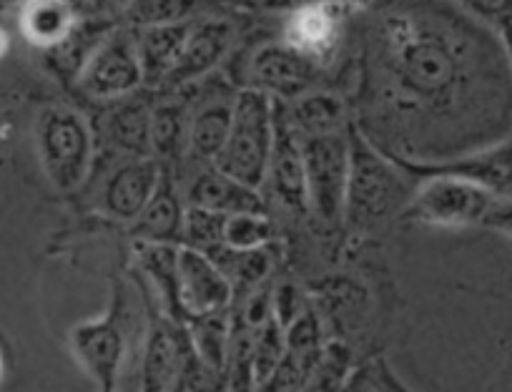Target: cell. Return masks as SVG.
Instances as JSON below:
<instances>
[{
  "mask_svg": "<svg viewBox=\"0 0 512 392\" xmlns=\"http://www.w3.org/2000/svg\"><path fill=\"white\" fill-rule=\"evenodd\" d=\"M460 13H384L374 33L379 111L362 134L402 166H447L502 146L512 129V68L492 28ZM374 91V93H377Z\"/></svg>",
  "mask_w": 512,
  "mask_h": 392,
  "instance_id": "cell-1",
  "label": "cell"
},
{
  "mask_svg": "<svg viewBox=\"0 0 512 392\" xmlns=\"http://www.w3.org/2000/svg\"><path fill=\"white\" fill-rule=\"evenodd\" d=\"M352 164L344 196V252L382 242L415 194V174L379 151L359 129H349Z\"/></svg>",
  "mask_w": 512,
  "mask_h": 392,
  "instance_id": "cell-2",
  "label": "cell"
},
{
  "mask_svg": "<svg viewBox=\"0 0 512 392\" xmlns=\"http://www.w3.org/2000/svg\"><path fill=\"white\" fill-rule=\"evenodd\" d=\"M36 156L43 176L58 194L86 189L98 161V136L76 106H43L33 126Z\"/></svg>",
  "mask_w": 512,
  "mask_h": 392,
  "instance_id": "cell-3",
  "label": "cell"
},
{
  "mask_svg": "<svg viewBox=\"0 0 512 392\" xmlns=\"http://www.w3.org/2000/svg\"><path fill=\"white\" fill-rule=\"evenodd\" d=\"M407 169V166H405ZM417 179V189L407 204L402 222L417 227L440 229V232H462L482 229L492 199L497 196L482 181L472 176L445 169H410Z\"/></svg>",
  "mask_w": 512,
  "mask_h": 392,
  "instance_id": "cell-4",
  "label": "cell"
},
{
  "mask_svg": "<svg viewBox=\"0 0 512 392\" xmlns=\"http://www.w3.org/2000/svg\"><path fill=\"white\" fill-rule=\"evenodd\" d=\"M274 141H277V98L256 88H239L229 136L214 166L231 179L264 191Z\"/></svg>",
  "mask_w": 512,
  "mask_h": 392,
  "instance_id": "cell-5",
  "label": "cell"
},
{
  "mask_svg": "<svg viewBox=\"0 0 512 392\" xmlns=\"http://www.w3.org/2000/svg\"><path fill=\"white\" fill-rule=\"evenodd\" d=\"M307 294L314 312L324 327L329 342H339L352 355L357 347L372 337L377 322L379 300L374 297L372 284L359 274L344 269H329L307 282Z\"/></svg>",
  "mask_w": 512,
  "mask_h": 392,
  "instance_id": "cell-6",
  "label": "cell"
},
{
  "mask_svg": "<svg viewBox=\"0 0 512 392\" xmlns=\"http://www.w3.org/2000/svg\"><path fill=\"white\" fill-rule=\"evenodd\" d=\"M73 83L88 101L98 104L111 106L123 98L136 96L146 86V73L136 48L134 28H108L81 63Z\"/></svg>",
  "mask_w": 512,
  "mask_h": 392,
  "instance_id": "cell-7",
  "label": "cell"
},
{
  "mask_svg": "<svg viewBox=\"0 0 512 392\" xmlns=\"http://www.w3.org/2000/svg\"><path fill=\"white\" fill-rule=\"evenodd\" d=\"M126 289L113 284L111 305L101 317L78 322L68 335L78 365L96 382L98 392H121V372L128 355Z\"/></svg>",
  "mask_w": 512,
  "mask_h": 392,
  "instance_id": "cell-8",
  "label": "cell"
},
{
  "mask_svg": "<svg viewBox=\"0 0 512 392\" xmlns=\"http://www.w3.org/2000/svg\"><path fill=\"white\" fill-rule=\"evenodd\" d=\"M164 166L156 159H116L96 189V214L131 227L154 199Z\"/></svg>",
  "mask_w": 512,
  "mask_h": 392,
  "instance_id": "cell-9",
  "label": "cell"
},
{
  "mask_svg": "<svg viewBox=\"0 0 512 392\" xmlns=\"http://www.w3.org/2000/svg\"><path fill=\"white\" fill-rule=\"evenodd\" d=\"M239 28L226 16H201L196 18L186 33L184 48L176 58L174 68L164 78L161 88L181 91L186 86L204 81L211 73L219 71L236 46Z\"/></svg>",
  "mask_w": 512,
  "mask_h": 392,
  "instance_id": "cell-10",
  "label": "cell"
},
{
  "mask_svg": "<svg viewBox=\"0 0 512 392\" xmlns=\"http://www.w3.org/2000/svg\"><path fill=\"white\" fill-rule=\"evenodd\" d=\"M319 66L294 51L284 41H269L256 46L246 61V86L289 104L302 93L317 88Z\"/></svg>",
  "mask_w": 512,
  "mask_h": 392,
  "instance_id": "cell-11",
  "label": "cell"
},
{
  "mask_svg": "<svg viewBox=\"0 0 512 392\" xmlns=\"http://www.w3.org/2000/svg\"><path fill=\"white\" fill-rule=\"evenodd\" d=\"M234 305V287L229 277L196 249L179 247V307L186 322L226 312Z\"/></svg>",
  "mask_w": 512,
  "mask_h": 392,
  "instance_id": "cell-12",
  "label": "cell"
},
{
  "mask_svg": "<svg viewBox=\"0 0 512 392\" xmlns=\"http://www.w3.org/2000/svg\"><path fill=\"white\" fill-rule=\"evenodd\" d=\"M151 114L154 104L144 96H128L108 106L98 126V149L113 159H146L151 154Z\"/></svg>",
  "mask_w": 512,
  "mask_h": 392,
  "instance_id": "cell-13",
  "label": "cell"
},
{
  "mask_svg": "<svg viewBox=\"0 0 512 392\" xmlns=\"http://www.w3.org/2000/svg\"><path fill=\"white\" fill-rule=\"evenodd\" d=\"M181 186V184H179ZM186 207H199L206 212L224 214H264L269 212L262 191L251 189L241 181L231 179L216 166H199L181 186Z\"/></svg>",
  "mask_w": 512,
  "mask_h": 392,
  "instance_id": "cell-14",
  "label": "cell"
},
{
  "mask_svg": "<svg viewBox=\"0 0 512 392\" xmlns=\"http://www.w3.org/2000/svg\"><path fill=\"white\" fill-rule=\"evenodd\" d=\"M186 327L176 325L169 317H151L149 335L144 342L139 392H171L176 375L184 365L189 347L184 337Z\"/></svg>",
  "mask_w": 512,
  "mask_h": 392,
  "instance_id": "cell-15",
  "label": "cell"
},
{
  "mask_svg": "<svg viewBox=\"0 0 512 392\" xmlns=\"http://www.w3.org/2000/svg\"><path fill=\"white\" fill-rule=\"evenodd\" d=\"M234 93H211L191 106L189 119V141H186V159L196 166H214L221 149L226 144V136L231 129V116H234Z\"/></svg>",
  "mask_w": 512,
  "mask_h": 392,
  "instance_id": "cell-16",
  "label": "cell"
},
{
  "mask_svg": "<svg viewBox=\"0 0 512 392\" xmlns=\"http://www.w3.org/2000/svg\"><path fill=\"white\" fill-rule=\"evenodd\" d=\"M339 33H342V6L322 3V6L304 8L292 13L284 26V43L307 56L317 66L337 53Z\"/></svg>",
  "mask_w": 512,
  "mask_h": 392,
  "instance_id": "cell-17",
  "label": "cell"
},
{
  "mask_svg": "<svg viewBox=\"0 0 512 392\" xmlns=\"http://www.w3.org/2000/svg\"><path fill=\"white\" fill-rule=\"evenodd\" d=\"M184 219L186 202L184 194H181L179 179H174V174L166 169L164 179H161L149 207L144 209V214L128 229L134 232V239L181 244L184 242Z\"/></svg>",
  "mask_w": 512,
  "mask_h": 392,
  "instance_id": "cell-18",
  "label": "cell"
},
{
  "mask_svg": "<svg viewBox=\"0 0 512 392\" xmlns=\"http://www.w3.org/2000/svg\"><path fill=\"white\" fill-rule=\"evenodd\" d=\"M21 33L38 51H58L76 33L81 11L71 0H28L21 8Z\"/></svg>",
  "mask_w": 512,
  "mask_h": 392,
  "instance_id": "cell-19",
  "label": "cell"
},
{
  "mask_svg": "<svg viewBox=\"0 0 512 392\" xmlns=\"http://www.w3.org/2000/svg\"><path fill=\"white\" fill-rule=\"evenodd\" d=\"M179 247L181 244H164V242H146V239H134L131 252H134V262L156 292L161 294L164 310L171 322L184 325V315L179 307Z\"/></svg>",
  "mask_w": 512,
  "mask_h": 392,
  "instance_id": "cell-20",
  "label": "cell"
},
{
  "mask_svg": "<svg viewBox=\"0 0 512 392\" xmlns=\"http://www.w3.org/2000/svg\"><path fill=\"white\" fill-rule=\"evenodd\" d=\"M289 124L299 136H327L349 129V111L344 98L329 88H312L284 104Z\"/></svg>",
  "mask_w": 512,
  "mask_h": 392,
  "instance_id": "cell-21",
  "label": "cell"
},
{
  "mask_svg": "<svg viewBox=\"0 0 512 392\" xmlns=\"http://www.w3.org/2000/svg\"><path fill=\"white\" fill-rule=\"evenodd\" d=\"M191 104L184 98H161L151 114V154L166 169V164H179L186 159V141H189Z\"/></svg>",
  "mask_w": 512,
  "mask_h": 392,
  "instance_id": "cell-22",
  "label": "cell"
},
{
  "mask_svg": "<svg viewBox=\"0 0 512 392\" xmlns=\"http://www.w3.org/2000/svg\"><path fill=\"white\" fill-rule=\"evenodd\" d=\"M191 23L134 28L136 48H139L141 66H144L146 73V86H161V83H164V78L169 76L176 58H179L181 48H184L186 33H189Z\"/></svg>",
  "mask_w": 512,
  "mask_h": 392,
  "instance_id": "cell-23",
  "label": "cell"
},
{
  "mask_svg": "<svg viewBox=\"0 0 512 392\" xmlns=\"http://www.w3.org/2000/svg\"><path fill=\"white\" fill-rule=\"evenodd\" d=\"M279 242V227L269 212L231 214L224 219L221 247L229 252H256Z\"/></svg>",
  "mask_w": 512,
  "mask_h": 392,
  "instance_id": "cell-24",
  "label": "cell"
},
{
  "mask_svg": "<svg viewBox=\"0 0 512 392\" xmlns=\"http://www.w3.org/2000/svg\"><path fill=\"white\" fill-rule=\"evenodd\" d=\"M199 8L201 0H134L123 21L128 28L176 26L201 18Z\"/></svg>",
  "mask_w": 512,
  "mask_h": 392,
  "instance_id": "cell-25",
  "label": "cell"
},
{
  "mask_svg": "<svg viewBox=\"0 0 512 392\" xmlns=\"http://www.w3.org/2000/svg\"><path fill=\"white\" fill-rule=\"evenodd\" d=\"M171 392H229V377H226V372L206 365L191 350L181 365L179 375H176Z\"/></svg>",
  "mask_w": 512,
  "mask_h": 392,
  "instance_id": "cell-26",
  "label": "cell"
},
{
  "mask_svg": "<svg viewBox=\"0 0 512 392\" xmlns=\"http://www.w3.org/2000/svg\"><path fill=\"white\" fill-rule=\"evenodd\" d=\"M339 392H410L400 380L395 377V372L384 365V360H369L362 362L359 367H354L349 372V377L344 380L342 390Z\"/></svg>",
  "mask_w": 512,
  "mask_h": 392,
  "instance_id": "cell-27",
  "label": "cell"
},
{
  "mask_svg": "<svg viewBox=\"0 0 512 392\" xmlns=\"http://www.w3.org/2000/svg\"><path fill=\"white\" fill-rule=\"evenodd\" d=\"M470 16L497 31L512 51V0H457Z\"/></svg>",
  "mask_w": 512,
  "mask_h": 392,
  "instance_id": "cell-28",
  "label": "cell"
},
{
  "mask_svg": "<svg viewBox=\"0 0 512 392\" xmlns=\"http://www.w3.org/2000/svg\"><path fill=\"white\" fill-rule=\"evenodd\" d=\"M482 229L512 239V194H497L492 199V207L482 222Z\"/></svg>",
  "mask_w": 512,
  "mask_h": 392,
  "instance_id": "cell-29",
  "label": "cell"
},
{
  "mask_svg": "<svg viewBox=\"0 0 512 392\" xmlns=\"http://www.w3.org/2000/svg\"><path fill=\"white\" fill-rule=\"evenodd\" d=\"M131 6H134V0H86V11L91 13L93 21H101L106 26L118 18H126Z\"/></svg>",
  "mask_w": 512,
  "mask_h": 392,
  "instance_id": "cell-30",
  "label": "cell"
},
{
  "mask_svg": "<svg viewBox=\"0 0 512 392\" xmlns=\"http://www.w3.org/2000/svg\"><path fill=\"white\" fill-rule=\"evenodd\" d=\"M256 3L269 13H284V16H292V13L304 11V8L322 6V3H339V0H256Z\"/></svg>",
  "mask_w": 512,
  "mask_h": 392,
  "instance_id": "cell-31",
  "label": "cell"
},
{
  "mask_svg": "<svg viewBox=\"0 0 512 392\" xmlns=\"http://www.w3.org/2000/svg\"><path fill=\"white\" fill-rule=\"evenodd\" d=\"M28 0H0V13H6V11H13V8H18L21 11L23 6H26Z\"/></svg>",
  "mask_w": 512,
  "mask_h": 392,
  "instance_id": "cell-32",
  "label": "cell"
},
{
  "mask_svg": "<svg viewBox=\"0 0 512 392\" xmlns=\"http://www.w3.org/2000/svg\"><path fill=\"white\" fill-rule=\"evenodd\" d=\"M8 48H11V36L6 33V28H0V58L6 56Z\"/></svg>",
  "mask_w": 512,
  "mask_h": 392,
  "instance_id": "cell-33",
  "label": "cell"
},
{
  "mask_svg": "<svg viewBox=\"0 0 512 392\" xmlns=\"http://www.w3.org/2000/svg\"><path fill=\"white\" fill-rule=\"evenodd\" d=\"M364 0H339V6L342 8H357V6H362Z\"/></svg>",
  "mask_w": 512,
  "mask_h": 392,
  "instance_id": "cell-34",
  "label": "cell"
},
{
  "mask_svg": "<svg viewBox=\"0 0 512 392\" xmlns=\"http://www.w3.org/2000/svg\"><path fill=\"white\" fill-rule=\"evenodd\" d=\"M3 375H6V362H3V355H0V382H3Z\"/></svg>",
  "mask_w": 512,
  "mask_h": 392,
  "instance_id": "cell-35",
  "label": "cell"
}]
</instances>
